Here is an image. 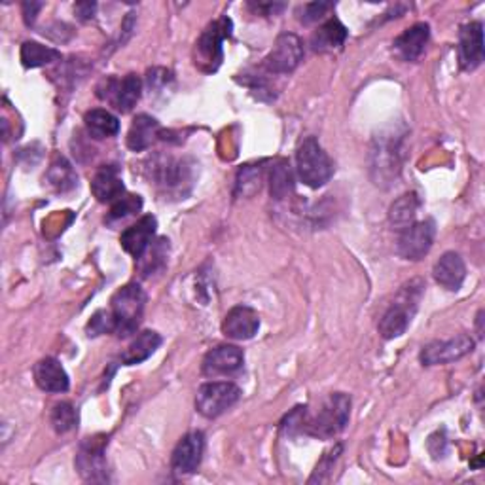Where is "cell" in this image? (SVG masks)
I'll return each mask as SVG.
<instances>
[{
    "mask_svg": "<svg viewBox=\"0 0 485 485\" xmlns=\"http://www.w3.org/2000/svg\"><path fill=\"white\" fill-rule=\"evenodd\" d=\"M478 321H476V324H478V336L480 338H483V309H480V313H478V317H476Z\"/></svg>",
    "mask_w": 485,
    "mask_h": 485,
    "instance_id": "60d3db41",
    "label": "cell"
},
{
    "mask_svg": "<svg viewBox=\"0 0 485 485\" xmlns=\"http://www.w3.org/2000/svg\"><path fill=\"white\" fill-rule=\"evenodd\" d=\"M162 345V336L154 331H143L138 334L133 343L128 348V351L121 355V362L126 366H135V364H141L148 360L158 348Z\"/></svg>",
    "mask_w": 485,
    "mask_h": 485,
    "instance_id": "d4e9b609",
    "label": "cell"
},
{
    "mask_svg": "<svg viewBox=\"0 0 485 485\" xmlns=\"http://www.w3.org/2000/svg\"><path fill=\"white\" fill-rule=\"evenodd\" d=\"M116 332V322L110 311H97L88 324V336L97 338L101 334Z\"/></svg>",
    "mask_w": 485,
    "mask_h": 485,
    "instance_id": "e575fe53",
    "label": "cell"
},
{
    "mask_svg": "<svg viewBox=\"0 0 485 485\" xmlns=\"http://www.w3.org/2000/svg\"><path fill=\"white\" fill-rule=\"evenodd\" d=\"M143 209V199L141 196H133V194H124L118 201L112 203L110 207V213L107 216V222L109 224H114V222H119V220H126L128 216H133L135 213H138Z\"/></svg>",
    "mask_w": 485,
    "mask_h": 485,
    "instance_id": "d6a6232c",
    "label": "cell"
},
{
    "mask_svg": "<svg viewBox=\"0 0 485 485\" xmlns=\"http://www.w3.org/2000/svg\"><path fill=\"white\" fill-rule=\"evenodd\" d=\"M401 138H392V135L375 138L370 154L372 172H377L374 177L375 184H389L392 179H396L398 172H401Z\"/></svg>",
    "mask_w": 485,
    "mask_h": 485,
    "instance_id": "ba28073f",
    "label": "cell"
},
{
    "mask_svg": "<svg viewBox=\"0 0 485 485\" xmlns=\"http://www.w3.org/2000/svg\"><path fill=\"white\" fill-rule=\"evenodd\" d=\"M300 181L309 188H321L334 175V163L315 137H305L296 150Z\"/></svg>",
    "mask_w": 485,
    "mask_h": 485,
    "instance_id": "277c9868",
    "label": "cell"
},
{
    "mask_svg": "<svg viewBox=\"0 0 485 485\" xmlns=\"http://www.w3.org/2000/svg\"><path fill=\"white\" fill-rule=\"evenodd\" d=\"M349 37V31L345 27L338 17H331V20L324 22L319 31H315L313 37H311V46L319 54H332V51H340Z\"/></svg>",
    "mask_w": 485,
    "mask_h": 485,
    "instance_id": "603a6c76",
    "label": "cell"
},
{
    "mask_svg": "<svg viewBox=\"0 0 485 485\" xmlns=\"http://www.w3.org/2000/svg\"><path fill=\"white\" fill-rule=\"evenodd\" d=\"M425 283L421 279H413L406 283L401 290H398L396 298L389 305V309L384 313L379 321L377 331L384 340H394L401 338L415 315V311L419 307V302L423 298Z\"/></svg>",
    "mask_w": 485,
    "mask_h": 485,
    "instance_id": "6da1fadb",
    "label": "cell"
},
{
    "mask_svg": "<svg viewBox=\"0 0 485 485\" xmlns=\"http://www.w3.org/2000/svg\"><path fill=\"white\" fill-rule=\"evenodd\" d=\"M430 39V27L427 23H415L406 29L392 44L394 54L402 61H418L423 54Z\"/></svg>",
    "mask_w": 485,
    "mask_h": 485,
    "instance_id": "d6986e66",
    "label": "cell"
},
{
    "mask_svg": "<svg viewBox=\"0 0 485 485\" xmlns=\"http://www.w3.org/2000/svg\"><path fill=\"white\" fill-rule=\"evenodd\" d=\"M435 281L445 290H459L466 279V266L459 252H444L432 269Z\"/></svg>",
    "mask_w": 485,
    "mask_h": 485,
    "instance_id": "44dd1931",
    "label": "cell"
},
{
    "mask_svg": "<svg viewBox=\"0 0 485 485\" xmlns=\"http://www.w3.org/2000/svg\"><path fill=\"white\" fill-rule=\"evenodd\" d=\"M162 135L158 119L148 114H138L128 133V146L133 152H143L152 146V143Z\"/></svg>",
    "mask_w": 485,
    "mask_h": 485,
    "instance_id": "cb8c5ba5",
    "label": "cell"
},
{
    "mask_svg": "<svg viewBox=\"0 0 485 485\" xmlns=\"http://www.w3.org/2000/svg\"><path fill=\"white\" fill-rule=\"evenodd\" d=\"M294 190V177L288 162L279 160L275 162L269 171V192L275 199H285L292 194Z\"/></svg>",
    "mask_w": 485,
    "mask_h": 485,
    "instance_id": "f1b7e54d",
    "label": "cell"
},
{
    "mask_svg": "<svg viewBox=\"0 0 485 485\" xmlns=\"http://www.w3.org/2000/svg\"><path fill=\"white\" fill-rule=\"evenodd\" d=\"M49 423L54 427V430L57 435H65V432L73 430L78 423V415L76 410L73 408V404L68 402H59L54 408H51L49 413Z\"/></svg>",
    "mask_w": 485,
    "mask_h": 485,
    "instance_id": "4dcf8cb0",
    "label": "cell"
},
{
    "mask_svg": "<svg viewBox=\"0 0 485 485\" xmlns=\"http://www.w3.org/2000/svg\"><path fill=\"white\" fill-rule=\"evenodd\" d=\"M474 351V340L466 334H459L452 340H436L427 343L421 349V362L425 366H440V364H449L461 360L463 357Z\"/></svg>",
    "mask_w": 485,
    "mask_h": 485,
    "instance_id": "8fae6325",
    "label": "cell"
},
{
    "mask_svg": "<svg viewBox=\"0 0 485 485\" xmlns=\"http://www.w3.org/2000/svg\"><path fill=\"white\" fill-rule=\"evenodd\" d=\"M184 160H175L171 155H158L150 162V181L163 190H182V186L190 181V169Z\"/></svg>",
    "mask_w": 485,
    "mask_h": 485,
    "instance_id": "4fadbf2b",
    "label": "cell"
},
{
    "mask_svg": "<svg viewBox=\"0 0 485 485\" xmlns=\"http://www.w3.org/2000/svg\"><path fill=\"white\" fill-rule=\"evenodd\" d=\"M48 182L54 186L57 192H68V190H73L78 184V179L75 175L73 165L59 155L48 171Z\"/></svg>",
    "mask_w": 485,
    "mask_h": 485,
    "instance_id": "f546056e",
    "label": "cell"
},
{
    "mask_svg": "<svg viewBox=\"0 0 485 485\" xmlns=\"http://www.w3.org/2000/svg\"><path fill=\"white\" fill-rule=\"evenodd\" d=\"M95 10H97V4L95 3H78L75 6V12H76V15L80 17L82 22L92 20V17L95 15Z\"/></svg>",
    "mask_w": 485,
    "mask_h": 485,
    "instance_id": "ab89813d",
    "label": "cell"
},
{
    "mask_svg": "<svg viewBox=\"0 0 485 485\" xmlns=\"http://www.w3.org/2000/svg\"><path fill=\"white\" fill-rule=\"evenodd\" d=\"M242 364H245V355L235 345H218L211 349L203 358V374L207 377H218V375H234L237 374Z\"/></svg>",
    "mask_w": 485,
    "mask_h": 485,
    "instance_id": "9a60e30c",
    "label": "cell"
},
{
    "mask_svg": "<svg viewBox=\"0 0 485 485\" xmlns=\"http://www.w3.org/2000/svg\"><path fill=\"white\" fill-rule=\"evenodd\" d=\"M241 398V389L232 381H209L203 384L196 396V408L207 419H215L235 406Z\"/></svg>",
    "mask_w": 485,
    "mask_h": 485,
    "instance_id": "8992f818",
    "label": "cell"
},
{
    "mask_svg": "<svg viewBox=\"0 0 485 485\" xmlns=\"http://www.w3.org/2000/svg\"><path fill=\"white\" fill-rule=\"evenodd\" d=\"M351 413V398L343 392H334L321 402L319 410L311 415L305 413L304 435L313 438H334L348 427Z\"/></svg>",
    "mask_w": 485,
    "mask_h": 485,
    "instance_id": "7a4b0ae2",
    "label": "cell"
},
{
    "mask_svg": "<svg viewBox=\"0 0 485 485\" xmlns=\"http://www.w3.org/2000/svg\"><path fill=\"white\" fill-rule=\"evenodd\" d=\"M334 6L331 3H311V4H305L304 6V15L300 17L302 23L309 25V23H315L319 20H322V17L328 13V10H332Z\"/></svg>",
    "mask_w": 485,
    "mask_h": 485,
    "instance_id": "8d00e7d4",
    "label": "cell"
},
{
    "mask_svg": "<svg viewBox=\"0 0 485 485\" xmlns=\"http://www.w3.org/2000/svg\"><path fill=\"white\" fill-rule=\"evenodd\" d=\"M32 374H34L37 385L44 392L61 394V392H66L68 387H71V381H68V375L57 358H51V357L42 358L40 362H37Z\"/></svg>",
    "mask_w": 485,
    "mask_h": 485,
    "instance_id": "ffe728a7",
    "label": "cell"
},
{
    "mask_svg": "<svg viewBox=\"0 0 485 485\" xmlns=\"http://www.w3.org/2000/svg\"><path fill=\"white\" fill-rule=\"evenodd\" d=\"M167 242H169L167 239H158L146 249V252L141 258H152V260H145V262L138 266L141 268L143 275H150L158 268L162 269L165 266V258H167V251H169Z\"/></svg>",
    "mask_w": 485,
    "mask_h": 485,
    "instance_id": "836d02e7",
    "label": "cell"
},
{
    "mask_svg": "<svg viewBox=\"0 0 485 485\" xmlns=\"http://www.w3.org/2000/svg\"><path fill=\"white\" fill-rule=\"evenodd\" d=\"M84 124L93 138H109L118 135L119 131L118 118L105 109H93L90 112H85Z\"/></svg>",
    "mask_w": 485,
    "mask_h": 485,
    "instance_id": "484cf974",
    "label": "cell"
},
{
    "mask_svg": "<svg viewBox=\"0 0 485 485\" xmlns=\"http://www.w3.org/2000/svg\"><path fill=\"white\" fill-rule=\"evenodd\" d=\"M232 34V22L228 17H220L203 31L194 49V63L203 73H215L222 63V44Z\"/></svg>",
    "mask_w": 485,
    "mask_h": 485,
    "instance_id": "5b68a950",
    "label": "cell"
},
{
    "mask_svg": "<svg viewBox=\"0 0 485 485\" xmlns=\"http://www.w3.org/2000/svg\"><path fill=\"white\" fill-rule=\"evenodd\" d=\"M260 186H262V171L254 165H245L237 172V182H235V196H252L260 192Z\"/></svg>",
    "mask_w": 485,
    "mask_h": 485,
    "instance_id": "1f68e13d",
    "label": "cell"
},
{
    "mask_svg": "<svg viewBox=\"0 0 485 485\" xmlns=\"http://www.w3.org/2000/svg\"><path fill=\"white\" fill-rule=\"evenodd\" d=\"M143 82L137 75H128L124 78H107L97 88V95L102 101H109L110 105L121 112L128 114L133 110V107L141 99Z\"/></svg>",
    "mask_w": 485,
    "mask_h": 485,
    "instance_id": "30bf717a",
    "label": "cell"
},
{
    "mask_svg": "<svg viewBox=\"0 0 485 485\" xmlns=\"http://www.w3.org/2000/svg\"><path fill=\"white\" fill-rule=\"evenodd\" d=\"M304 59V42L292 32L277 37L275 46L264 59V68L271 75H290Z\"/></svg>",
    "mask_w": 485,
    "mask_h": 485,
    "instance_id": "52a82bcc",
    "label": "cell"
},
{
    "mask_svg": "<svg viewBox=\"0 0 485 485\" xmlns=\"http://www.w3.org/2000/svg\"><path fill=\"white\" fill-rule=\"evenodd\" d=\"M92 192L101 203H114L126 194V186L119 179L118 167L102 165L97 169L92 181Z\"/></svg>",
    "mask_w": 485,
    "mask_h": 485,
    "instance_id": "7402d4cb",
    "label": "cell"
},
{
    "mask_svg": "<svg viewBox=\"0 0 485 485\" xmlns=\"http://www.w3.org/2000/svg\"><path fill=\"white\" fill-rule=\"evenodd\" d=\"M249 8L254 12V13H260V15H277L281 10H285V4H264V3H251Z\"/></svg>",
    "mask_w": 485,
    "mask_h": 485,
    "instance_id": "f35d334b",
    "label": "cell"
},
{
    "mask_svg": "<svg viewBox=\"0 0 485 485\" xmlns=\"http://www.w3.org/2000/svg\"><path fill=\"white\" fill-rule=\"evenodd\" d=\"M260 328V315L249 305H235L224 317L222 332L235 341H247L256 336Z\"/></svg>",
    "mask_w": 485,
    "mask_h": 485,
    "instance_id": "2e32d148",
    "label": "cell"
},
{
    "mask_svg": "<svg viewBox=\"0 0 485 485\" xmlns=\"http://www.w3.org/2000/svg\"><path fill=\"white\" fill-rule=\"evenodd\" d=\"M146 305V292L137 283L119 288L110 300V313L116 322V336L128 338L137 332Z\"/></svg>",
    "mask_w": 485,
    "mask_h": 485,
    "instance_id": "3957f363",
    "label": "cell"
},
{
    "mask_svg": "<svg viewBox=\"0 0 485 485\" xmlns=\"http://www.w3.org/2000/svg\"><path fill=\"white\" fill-rule=\"evenodd\" d=\"M59 59H61V51L56 48H49L32 40L23 42L22 46V63L27 68H39Z\"/></svg>",
    "mask_w": 485,
    "mask_h": 485,
    "instance_id": "4316f807",
    "label": "cell"
},
{
    "mask_svg": "<svg viewBox=\"0 0 485 485\" xmlns=\"http://www.w3.org/2000/svg\"><path fill=\"white\" fill-rule=\"evenodd\" d=\"M76 466L84 480L88 481H107V463H105V438H88L80 447L76 457Z\"/></svg>",
    "mask_w": 485,
    "mask_h": 485,
    "instance_id": "5bb4252c",
    "label": "cell"
},
{
    "mask_svg": "<svg viewBox=\"0 0 485 485\" xmlns=\"http://www.w3.org/2000/svg\"><path fill=\"white\" fill-rule=\"evenodd\" d=\"M483 61V25L466 23L459 32V63L463 71H474Z\"/></svg>",
    "mask_w": 485,
    "mask_h": 485,
    "instance_id": "e0dca14e",
    "label": "cell"
},
{
    "mask_svg": "<svg viewBox=\"0 0 485 485\" xmlns=\"http://www.w3.org/2000/svg\"><path fill=\"white\" fill-rule=\"evenodd\" d=\"M205 452V436L203 432L194 430L188 432L181 438L177 444L175 452H172L171 457V469L177 476H188L194 474L198 471V466L201 464Z\"/></svg>",
    "mask_w": 485,
    "mask_h": 485,
    "instance_id": "7c38bea8",
    "label": "cell"
},
{
    "mask_svg": "<svg viewBox=\"0 0 485 485\" xmlns=\"http://www.w3.org/2000/svg\"><path fill=\"white\" fill-rule=\"evenodd\" d=\"M42 8H44L42 3H32V0H31V3H23L22 10H23V20H25V23L27 25H32L34 22H37V15H39V12Z\"/></svg>",
    "mask_w": 485,
    "mask_h": 485,
    "instance_id": "74e56055",
    "label": "cell"
},
{
    "mask_svg": "<svg viewBox=\"0 0 485 485\" xmlns=\"http://www.w3.org/2000/svg\"><path fill=\"white\" fill-rule=\"evenodd\" d=\"M155 228H158V220L152 215H145L141 220L135 222L133 226L121 232L119 242L126 252H129L133 258H141L146 249L154 242Z\"/></svg>",
    "mask_w": 485,
    "mask_h": 485,
    "instance_id": "ac0fdd59",
    "label": "cell"
},
{
    "mask_svg": "<svg viewBox=\"0 0 485 485\" xmlns=\"http://www.w3.org/2000/svg\"><path fill=\"white\" fill-rule=\"evenodd\" d=\"M419 205H421V201H419L418 194L415 192L404 194L401 199H396L391 205V211H389L391 222L401 230L410 226V224L415 220V215H418V211H419Z\"/></svg>",
    "mask_w": 485,
    "mask_h": 485,
    "instance_id": "83f0119b",
    "label": "cell"
},
{
    "mask_svg": "<svg viewBox=\"0 0 485 485\" xmlns=\"http://www.w3.org/2000/svg\"><path fill=\"white\" fill-rule=\"evenodd\" d=\"M341 449H343V445H341V444H338L334 449H331V452H328V454L322 457V461L317 464V471H315V474L311 476L309 483L324 481V480H326V474L334 469L336 461L340 459V455H341Z\"/></svg>",
    "mask_w": 485,
    "mask_h": 485,
    "instance_id": "d590c367",
    "label": "cell"
},
{
    "mask_svg": "<svg viewBox=\"0 0 485 485\" xmlns=\"http://www.w3.org/2000/svg\"><path fill=\"white\" fill-rule=\"evenodd\" d=\"M436 228L432 220H421V222H411L410 226L402 228L398 234L396 241V251L404 260H411V262H418V260L425 258L428 251L432 249V242H435Z\"/></svg>",
    "mask_w": 485,
    "mask_h": 485,
    "instance_id": "9c48e42d",
    "label": "cell"
}]
</instances>
